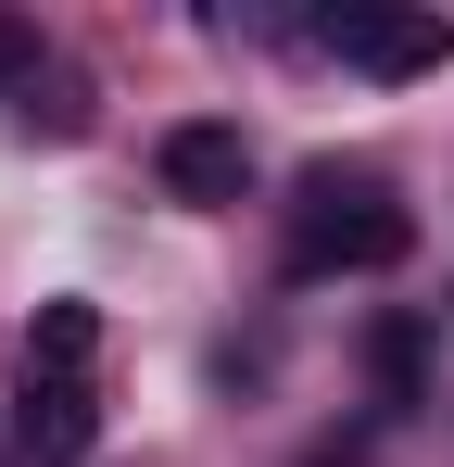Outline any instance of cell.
Returning a JSON list of instances; mask_svg holds the SVG:
<instances>
[{
    "instance_id": "3",
    "label": "cell",
    "mask_w": 454,
    "mask_h": 467,
    "mask_svg": "<svg viewBox=\"0 0 454 467\" xmlns=\"http://www.w3.org/2000/svg\"><path fill=\"white\" fill-rule=\"evenodd\" d=\"M151 164H164V190H177V202H202V215L253 190V140H240V127H215V114L164 127V152H151Z\"/></svg>"
},
{
    "instance_id": "4",
    "label": "cell",
    "mask_w": 454,
    "mask_h": 467,
    "mask_svg": "<svg viewBox=\"0 0 454 467\" xmlns=\"http://www.w3.org/2000/svg\"><path fill=\"white\" fill-rule=\"evenodd\" d=\"M13 430H26V455H38V467H76L88 442H101V391H88V379H38V367H26Z\"/></svg>"
},
{
    "instance_id": "2",
    "label": "cell",
    "mask_w": 454,
    "mask_h": 467,
    "mask_svg": "<svg viewBox=\"0 0 454 467\" xmlns=\"http://www.w3.org/2000/svg\"><path fill=\"white\" fill-rule=\"evenodd\" d=\"M315 38H328L341 64H366V77H442V64H454L442 13H378V0H366V13H328Z\"/></svg>"
},
{
    "instance_id": "5",
    "label": "cell",
    "mask_w": 454,
    "mask_h": 467,
    "mask_svg": "<svg viewBox=\"0 0 454 467\" xmlns=\"http://www.w3.org/2000/svg\"><path fill=\"white\" fill-rule=\"evenodd\" d=\"M26 367H38V379H88V367H101V304H38V328H26Z\"/></svg>"
},
{
    "instance_id": "1",
    "label": "cell",
    "mask_w": 454,
    "mask_h": 467,
    "mask_svg": "<svg viewBox=\"0 0 454 467\" xmlns=\"http://www.w3.org/2000/svg\"><path fill=\"white\" fill-rule=\"evenodd\" d=\"M417 253V215L378 190V177H341V164H315L291 202V278H378V265H404Z\"/></svg>"
}]
</instances>
